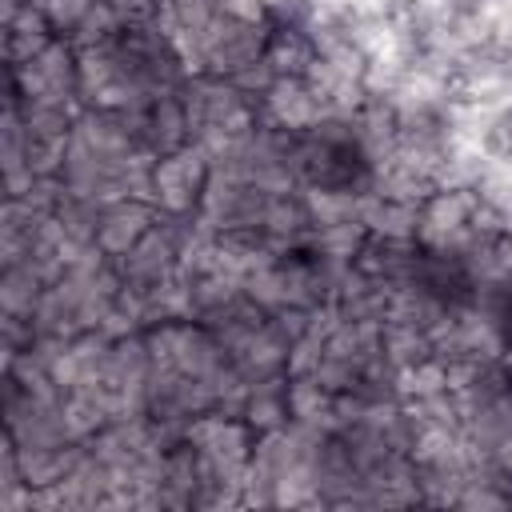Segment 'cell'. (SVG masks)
<instances>
[{"label": "cell", "instance_id": "cell-1", "mask_svg": "<svg viewBox=\"0 0 512 512\" xmlns=\"http://www.w3.org/2000/svg\"><path fill=\"white\" fill-rule=\"evenodd\" d=\"M316 128L320 132L300 152L304 180L320 192H356V188H364L368 184V160L360 156L356 136L324 132V124H316Z\"/></svg>", "mask_w": 512, "mask_h": 512}, {"label": "cell", "instance_id": "cell-2", "mask_svg": "<svg viewBox=\"0 0 512 512\" xmlns=\"http://www.w3.org/2000/svg\"><path fill=\"white\" fill-rule=\"evenodd\" d=\"M148 184H152L156 208H160L164 216H172V220H184V216L200 204V196H204V188H208V160H204L200 152H192V148L156 156Z\"/></svg>", "mask_w": 512, "mask_h": 512}, {"label": "cell", "instance_id": "cell-3", "mask_svg": "<svg viewBox=\"0 0 512 512\" xmlns=\"http://www.w3.org/2000/svg\"><path fill=\"white\" fill-rule=\"evenodd\" d=\"M156 224V208L152 204H140V200H120L112 208H104L92 224V248L104 256V260H124Z\"/></svg>", "mask_w": 512, "mask_h": 512}, {"label": "cell", "instance_id": "cell-4", "mask_svg": "<svg viewBox=\"0 0 512 512\" xmlns=\"http://www.w3.org/2000/svg\"><path fill=\"white\" fill-rule=\"evenodd\" d=\"M316 56H320V48H316V40L308 32H300L292 24H280V20L268 24L260 60L276 80H304L308 68L316 64Z\"/></svg>", "mask_w": 512, "mask_h": 512}, {"label": "cell", "instance_id": "cell-5", "mask_svg": "<svg viewBox=\"0 0 512 512\" xmlns=\"http://www.w3.org/2000/svg\"><path fill=\"white\" fill-rule=\"evenodd\" d=\"M8 448H12V468H16V480L32 492L40 488H56L72 476V452L56 448V444H16V436L8 432Z\"/></svg>", "mask_w": 512, "mask_h": 512}, {"label": "cell", "instance_id": "cell-6", "mask_svg": "<svg viewBox=\"0 0 512 512\" xmlns=\"http://www.w3.org/2000/svg\"><path fill=\"white\" fill-rule=\"evenodd\" d=\"M172 260H176L172 236H168L160 224H152V232H148L124 260H116V264H120V280H124V284L148 292V288H156V284L164 280V272L172 268Z\"/></svg>", "mask_w": 512, "mask_h": 512}, {"label": "cell", "instance_id": "cell-7", "mask_svg": "<svg viewBox=\"0 0 512 512\" xmlns=\"http://www.w3.org/2000/svg\"><path fill=\"white\" fill-rule=\"evenodd\" d=\"M144 128H148V140H152L156 156H168V152L188 148V140H192V116H188V100L164 88V92L152 100Z\"/></svg>", "mask_w": 512, "mask_h": 512}, {"label": "cell", "instance_id": "cell-8", "mask_svg": "<svg viewBox=\"0 0 512 512\" xmlns=\"http://www.w3.org/2000/svg\"><path fill=\"white\" fill-rule=\"evenodd\" d=\"M220 4L224 0H172V16L184 32L192 36H204L216 20H220Z\"/></svg>", "mask_w": 512, "mask_h": 512}, {"label": "cell", "instance_id": "cell-9", "mask_svg": "<svg viewBox=\"0 0 512 512\" xmlns=\"http://www.w3.org/2000/svg\"><path fill=\"white\" fill-rule=\"evenodd\" d=\"M484 148H488V156L512 160V108H504L500 116H492V124L484 128Z\"/></svg>", "mask_w": 512, "mask_h": 512}, {"label": "cell", "instance_id": "cell-10", "mask_svg": "<svg viewBox=\"0 0 512 512\" xmlns=\"http://www.w3.org/2000/svg\"><path fill=\"white\" fill-rule=\"evenodd\" d=\"M480 8V0H456V12L460 16H468V12H476Z\"/></svg>", "mask_w": 512, "mask_h": 512}]
</instances>
